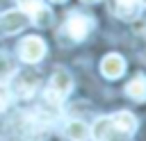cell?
<instances>
[{
	"mask_svg": "<svg viewBox=\"0 0 146 141\" xmlns=\"http://www.w3.org/2000/svg\"><path fill=\"white\" fill-rule=\"evenodd\" d=\"M30 23H34V25H39V27H48V25L52 23V11L43 5V7H41V11H39V14H36Z\"/></svg>",
	"mask_w": 146,
	"mask_h": 141,
	"instance_id": "cell-14",
	"label": "cell"
},
{
	"mask_svg": "<svg viewBox=\"0 0 146 141\" xmlns=\"http://www.w3.org/2000/svg\"><path fill=\"white\" fill-rule=\"evenodd\" d=\"M9 102H11V89L5 82H0V109H5Z\"/></svg>",
	"mask_w": 146,
	"mask_h": 141,
	"instance_id": "cell-15",
	"label": "cell"
},
{
	"mask_svg": "<svg viewBox=\"0 0 146 141\" xmlns=\"http://www.w3.org/2000/svg\"><path fill=\"white\" fill-rule=\"evenodd\" d=\"M139 2H141V5H144V7H146V0H139Z\"/></svg>",
	"mask_w": 146,
	"mask_h": 141,
	"instance_id": "cell-17",
	"label": "cell"
},
{
	"mask_svg": "<svg viewBox=\"0 0 146 141\" xmlns=\"http://www.w3.org/2000/svg\"><path fill=\"white\" fill-rule=\"evenodd\" d=\"M36 89H39V77L34 75V73H30V70H25V73H18L16 75V84H14V93L18 96V98H32L34 93H36Z\"/></svg>",
	"mask_w": 146,
	"mask_h": 141,
	"instance_id": "cell-7",
	"label": "cell"
},
{
	"mask_svg": "<svg viewBox=\"0 0 146 141\" xmlns=\"http://www.w3.org/2000/svg\"><path fill=\"white\" fill-rule=\"evenodd\" d=\"M125 96L135 102H144L146 100V75H135L125 84Z\"/></svg>",
	"mask_w": 146,
	"mask_h": 141,
	"instance_id": "cell-9",
	"label": "cell"
},
{
	"mask_svg": "<svg viewBox=\"0 0 146 141\" xmlns=\"http://www.w3.org/2000/svg\"><path fill=\"white\" fill-rule=\"evenodd\" d=\"M91 27H94V18L87 16V14H82V11H73V14H68L66 25H64L66 34H68L73 41H82V39H87V34L91 32Z\"/></svg>",
	"mask_w": 146,
	"mask_h": 141,
	"instance_id": "cell-3",
	"label": "cell"
},
{
	"mask_svg": "<svg viewBox=\"0 0 146 141\" xmlns=\"http://www.w3.org/2000/svg\"><path fill=\"white\" fill-rule=\"evenodd\" d=\"M18 57H21V61H25V64H36V61H41V59L46 57V41H43L41 36H36V34L25 36V39L18 43Z\"/></svg>",
	"mask_w": 146,
	"mask_h": 141,
	"instance_id": "cell-2",
	"label": "cell"
},
{
	"mask_svg": "<svg viewBox=\"0 0 146 141\" xmlns=\"http://www.w3.org/2000/svg\"><path fill=\"white\" fill-rule=\"evenodd\" d=\"M64 134H66V139H71V141H87V139H89V125H87L84 121H80V118H73V121L66 123Z\"/></svg>",
	"mask_w": 146,
	"mask_h": 141,
	"instance_id": "cell-10",
	"label": "cell"
},
{
	"mask_svg": "<svg viewBox=\"0 0 146 141\" xmlns=\"http://www.w3.org/2000/svg\"><path fill=\"white\" fill-rule=\"evenodd\" d=\"M73 91V77L66 68H57L50 77V84L46 89V100L50 105H62V100Z\"/></svg>",
	"mask_w": 146,
	"mask_h": 141,
	"instance_id": "cell-1",
	"label": "cell"
},
{
	"mask_svg": "<svg viewBox=\"0 0 146 141\" xmlns=\"http://www.w3.org/2000/svg\"><path fill=\"white\" fill-rule=\"evenodd\" d=\"M89 136H91L94 141H116V136H123V134H119V132L114 130L110 116H100V118H96L94 125L89 127Z\"/></svg>",
	"mask_w": 146,
	"mask_h": 141,
	"instance_id": "cell-5",
	"label": "cell"
},
{
	"mask_svg": "<svg viewBox=\"0 0 146 141\" xmlns=\"http://www.w3.org/2000/svg\"><path fill=\"white\" fill-rule=\"evenodd\" d=\"M30 23V18L21 11V9H9L0 16V30L5 34H16L21 30H25V25Z\"/></svg>",
	"mask_w": 146,
	"mask_h": 141,
	"instance_id": "cell-4",
	"label": "cell"
},
{
	"mask_svg": "<svg viewBox=\"0 0 146 141\" xmlns=\"http://www.w3.org/2000/svg\"><path fill=\"white\" fill-rule=\"evenodd\" d=\"M82 2H89V5H91V2H98V0H82Z\"/></svg>",
	"mask_w": 146,
	"mask_h": 141,
	"instance_id": "cell-16",
	"label": "cell"
},
{
	"mask_svg": "<svg viewBox=\"0 0 146 141\" xmlns=\"http://www.w3.org/2000/svg\"><path fill=\"white\" fill-rule=\"evenodd\" d=\"M139 7H141L139 0H114V14L119 18H125V20L135 18L139 14Z\"/></svg>",
	"mask_w": 146,
	"mask_h": 141,
	"instance_id": "cell-11",
	"label": "cell"
},
{
	"mask_svg": "<svg viewBox=\"0 0 146 141\" xmlns=\"http://www.w3.org/2000/svg\"><path fill=\"white\" fill-rule=\"evenodd\" d=\"M100 73H103V77H107V80H116V77H121V75L125 73V59H123L119 52H110V55H105L103 61H100Z\"/></svg>",
	"mask_w": 146,
	"mask_h": 141,
	"instance_id": "cell-6",
	"label": "cell"
},
{
	"mask_svg": "<svg viewBox=\"0 0 146 141\" xmlns=\"http://www.w3.org/2000/svg\"><path fill=\"white\" fill-rule=\"evenodd\" d=\"M110 121H112L114 130L119 134H123V136H130V134L137 132V118L130 111H116L114 116H110Z\"/></svg>",
	"mask_w": 146,
	"mask_h": 141,
	"instance_id": "cell-8",
	"label": "cell"
},
{
	"mask_svg": "<svg viewBox=\"0 0 146 141\" xmlns=\"http://www.w3.org/2000/svg\"><path fill=\"white\" fill-rule=\"evenodd\" d=\"M11 75H14V61L9 59L7 52L0 50V82H7Z\"/></svg>",
	"mask_w": 146,
	"mask_h": 141,
	"instance_id": "cell-13",
	"label": "cell"
},
{
	"mask_svg": "<svg viewBox=\"0 0 146 141\" xmlns=\"http://www.w3.org/2000/svg\"><path fill=\"white\" fill-rule=\"evenodd\" d=\"M18 2V9L32 20L39 11H41V7H43V0H16Z\"/></svg>",
	"mask_w": 146,
	"mask_h": 141,
	"instance_id": "cell-12",
	"label": "cell"
},
{
	"mask_svg": "<svg viewBox=\"0 0 146 141\" xmlns=\"http://www.w3.org/2000/svg\"><path fill=\"white\" fill-rule=\"evenodd\" d=\"M52 2H64V0H52Z\"/></svg>",
	"mask_w": 146,
	"mask_h": 141,
	"instance_id": "cell-18",
	"label": "cell"
}]
</instances>
